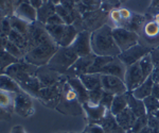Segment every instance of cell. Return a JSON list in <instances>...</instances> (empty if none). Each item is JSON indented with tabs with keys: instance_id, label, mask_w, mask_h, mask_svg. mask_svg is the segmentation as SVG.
Returning <instances> with one entry per match:
<instances>
[{
	"instance_id": "60",
	"label": "cell",
	"mask_w": 159,
	"mask_h": 133,
	"mask_svg": "<svg viewBox=\"0 0 159 133\" xmlns=\"http://www.w3.org/2000/svg\"><path fill=\"white\" fill-rule=\"evenodd\" d=\"M83 133H87V132H85V131H83Z\"/></svg>"
},
{
	"instance_id": "48",
	"label": "cell",
	"mask_w": 159,
	"mask_h": 133,
	"mask_svg": "<svg viewBox=\"0 0 159 133\" xmlns=\"http://www.w3.org/2000/svg\"><path fill=\"white\" fill-rule=\"evenodd\" d=\"M102 2H103V3L109 4V6H111L114 9L115 7H120V6H121L119 0H102Z\"/></svg>"
},
{
	"instance_id": "49",
	"label": "cell",
	"mask_w": 159,
	"mask_h": 133,
	"mask_svg": "<svg viewBox=\"0 0 159 133\" xmlns=\"http://www.w3.org/2000/svg\"><path fill=\"white\" fill-rule=\"evenodd\" d=\"M152 96L155 97V98L159 99V84L154 82L153 85V89H152Z\"/></svg>"
},
{
	"instance_id": "50",
	"label": "cell",
	"mask_w": 159,
	"mask_h": 133,
	"mask_svg": "<svg viewBox=\"0 0 159 133\" xmlns=\"http://www.w3.org/2000/svg\"><path fill=\"white\" fill-rule=\"evenodd\" d=\"M11 133H27V132H25V130L24 129L22 126H15L13 127Z\"/></svg>"
},
{
	"instance_id": "30",
	"label": "cell",
	"mask_w": 159,
	"mask_h": 133,
	"mask_svg": "<svg viewBox=\"0 0 159 133\" xmlns=\"http://www.w3.org/2000/svg\"><path fill=\"white\" fill-rule=\"evenodd\" d=\"M127 108V99L125 94H120V95H115L114 101L110 107V113L114 116H117L118 114H120L123 110Z\"/></svg>"
},
{
	"instance_id": "16",
	"label": "cell",
	"mask_w": 159,
	"mask_h": 133,
	"mask_svg": "<svg viewBox=\"0 0 159 133\" xmlns=\"http://www.w3.org/2000/svg\"><path fill=\"white\" fill-rule=\"evenodd\" d=\"M125 71H126V66L123 64L121 61L119 60V58H114V60L105 65L101 70H100V75H110L115 76L118 78L124 80L125 77Z\"/></svg>"
},
{
	"instance_id": "27",
	"label": "cell",
	"mask_w": 159,
	"mask_h": 133,
	"mask_svg": "<svg viewBox=\"0 0 159 133\" xmlns=\"http://www.w3.org/2000/svg\"><path fill=\"white\" fill-rule=\"evenodd\" d=\"M10 20V25H11L12 30H15V31L19 32L20 34H22L24 36L28 37V34H29V29H30V25L29 22L25 21V20L18 18L15 15H12V16L9 17Z\"/></svg>"
},
{
	"instance_id": "23",
	"label": "cell",
	"mask_w": 159,
	"mask_h": 133,
	"mask_svg": "<svg viewBox=\"0 0 159 133\" xmlns=\"http://www.w3.org/2000/svg\"><path fill=\"white\" fill-rule=\"evenodd\" d=\"M0 89L11 94H18L22 91L19 84L7 74L0 75Z\"/></svg>"
},
{
	"instance_id": "38",
	"label": "cell",
	"mask_w": 159,
	"mask_h": 133,
	"mask_svg": "<svg viewBox=\"0 0 159 133\" xmlns=\"http://www.w3.org/2000/svg\"><path fill=\"white\" fill-rule=\"evenodd\" d=\"M4 49L11 55H13L14 58H16L17 60H22L25 58V53L18 48V46H16L14 43H12L11 40H7L6 46H4Z\"/></svg>"
},
{
	"instance_id": "53",
	"label": "cell",
	"mask_w": 159,
	"mask_h": 133,
	"mask_svg": "<svg viewBox=\"0 0 159 133\" xmlns=\"http://www.w3.org/2000/svg\"><path fill=\"white\" fill-rule=\"evenodd\" d=\"M52 3H54L55 6H57V4H61V2L63 1V0H50Z\"/></svg>"
},
{
	"instance_id": "15",
	"label": "cell",
	"mask_w": 159,
	"mask_h": 133,
	"mask_svg": "<svg viewBox=\"0 0 159 133\" xmlns=\"http://www.w3.org/2000/svg\"><path fill=\"white\" fill-rule=\"evenodd\" d=\"M83 110L88 124H99L107 112V110L104 107H102L101 104H93L90 102L84 103Z\"/></svg>"
},
{
	"instance_id": "31",
	"label": "cell",
	"mask_w": 159,
	"mask_h": 133,
	"mask_svg": "<svg viewBox=\"0 0 159 133\" xmlns=\"http://www.w3.org/2000/svg\"><path fill=\"white\" fill-rule=\"evenodd\" d=\"M46 30H47L48 34L50 35V37L56 43V44H60L63 34L65 32V28L66 25H55V26H51V25H45Z\"/></svg>"
},
{
	"instance_id": "10",
	"label": "cell",
	"mask_w": 159,
	"mask_h": 133,
	"mask_svg": "<svg viewBox=\"0 0 159 133\" xmlns=\"http://www.w3.org/2000/svg\"><path fill=\"white\" fill-rule=\"evenodd\" d=\"M35 76L37 77L42 88L55 85L56 83L60 82L61 80V78L64 77V75H61L57 71L48 67V65H43V66H40V67H37Z\"/></svg>"
},
{
	"instance_id": "8",
	"label": "cell",
	"mask_w": 159,
	"mask_h": 133,
	"mask_svg": "<svg viewBox=\"0 0 159 133\" xmlns=\"http://www.w3.org/2000/svg\"><path fill=\"white\" fill-rule=\"evenodd\" d=\"M14 112L21 117H30L35 113L32 96L21 91L14 95Z\"/></svg>"
},
{
	"instance_id": "32",
	"label": "cell",
	"mask_w": 159,
	"mask_h": 133,
	"mask_svg": "<svg viewBox=\"0 0 159 133\" xmlns=\"http://www.w3.org/2000/svg\"><path fill=\"white\" fill-rule=\"evenodd\" d=\"M112 60H114V57H102V55H97L93 63H92L91 66L89 67L88 73L87 74H99L100 70Z\"/></svg>"
},
{
	"instance_id": "13",
	"label": "cell",
	"mask_w": 159,
	"mask_h": 133,
	"mask_svg": "<svg viewBox=\"0 0 159 133\" xmlns=\"http://www.w3.org/2000/svg\"><path fill=\"white\" fill-rule=\"evenodd\" d=\"M90 37L91 33L88 31H81L78 33L75 40L70 45L71 49L78 55V57H84L92 53Z\"/></svg>"
},
{
	"instance_id": "14",
	"label": "cell",
	"mask_w": 159,
	"mask_h": 133,
	"mask_svg": "<svg viewBox=\"0 0 159 133\" xmlns=\"http://www.w3.org/2000/svg\"><path fill=\"white\" fill-rule=\"evenodd\" d=\"M101 83L102 88L105 92H108L114 95H120L125 94L127 92L126 85L124 83V80L110 75H101Z\"/></svg>"
},
{
	"instance_id": "55",
	"label": "cell",
	"mask_w": 159,
	"mask_h": 133,
	"mask_svg": "<svg viewBox=\"0 0 159 133\" xmlns=\"http://www.w3.org/2000/svg\"><path fill=\"white\" fill-rule=\"evenodd\" d=\"M3 73H4L3 69H2V68H1V66H0V75H1V74H3Z\"/></svg>"
},
{
	"instance_id": "57",
	"label": "cell",
	"mask_w": 159,
	"mask_h": 133,
	"mask_svg": "<svg viewBox=\"0 0 159 133\" xmlns=\"http://www.w3.org/2000/svg\"><path fill=\"white\" fill-rule=\"evenodd\" d=\"M68 133H79V132H68ZM82 133H83V132H82Z\"/></svg>"
},
{
	"instance_id": "56",
	"label": "cell",
	"mask_w": 159,
	"mask_h": 133,
	"mask_svg": "<svg viewBox=\"0 0 159 133\" xmlns=\"http://www.w3.org/2000/svg\"><path fill=\"white\" fill-rule=\"evenodd\" d=\"M119 1H120V3L122 4V3H124L125 1H127V0H119Z\"/></svg>"
},
{
	"instance_id": "39",
	"label": "cell",
	"mask_w": 159,
	"mask_h": 133,
	"mask_svg": "<svg viewBox=\"0 0 159 133\" xmlns=\"http://www.w3.org/2000/svg\"><path fill=\"white\" fill-rule=\"evenodd\" d=\"M147 126H148V114L144 115V116L138 117L136 119L135 124L130 127L129 131H126V133H139L143 128Z\"/></svg>"
},
{
	"instance_id": "2",
	"label": "cell",
	"mask_w": 159,
	"mask_h": 133,
	"mask_svg": "<svg viewBox=\"0 0 159 133\" xmlns=\"http://www.w3.org/2000/svg\"><path fill=\"white\" fill-rule=\"evenodd\" d=\"M58 48H60V46L56 44L52 38H50V40H46L30 51H28L24 60L25 62L32 64V65L37 66V67L47 65Z\"/></svg>"
},
{
	"instance_id": "29",
	"label": "cell",
	"mask_w": 159,
	"mask_h": 133,
	"mask_svg": "<svg viewBox=\"0 0 159 133\" xmlns=\"http://www.w3.org/2000/svg\"><path fill=\"white\" fill-rule=\"evenodd\" d=\"M78 33L79 31L73 25H66L65 32H64L63 37H61L58 46L60 47H69L73 43V40H75Z\"/></svg>"
},
{
	"instance_id": "4",
	"label": "cell",
	"mask_w": 159,
	"mask_h": 133,
	"mask_svg": "<svg viewBox=\"0 0 159 133\" xmlns=\"http://www.w3.org/2000/svg\"><path fill=\"white\" fill-rule=\"evenodd\" d=\"M78 55L71 49L70 46L60 47L47 65L48 67L57 71L61 75H65L69 68L73 65V63L78 60Z\"/></svg>"
},
{
	"instance_id": "7",
	"label": "cell",
	"mask_w": 159,
	"mask_h": 133,
	"mask_svg": "<svg viewBox=\"0 0 159 133\" xmlns=\"http://www.w3.org/2000/svg\"><path fill=\"white\" fill-rule=\"evenodd\" d=\"M112 36L120 50L125 51L133 46L139 44V34L136 32L129 31L124 28L118 27L112 28Z\"/></svg>"
},
{
	"instance_id": "42",
	"label": "cell",
	"mask_w": 159,
	"mask_h": 133,
	"mask_svg": "<svg viewBox=\"0 0 159 133\" xmlns=\"http://www.w3.org/2000/svg\"><path fill=\"white\" fill-rule=\"evenodd\" d=\"M84 131L87 133H105L103 127L100 124H87Z\"/></svg>"
},
{
	"instance_id": "47",
	"label": "cell",
	"mask_w": 159,
	"mask_h": 133,
	"mask_svg": "<svg viewBox=\"0 0 159 133\" xmlns=\"http://www.w3.org/2000/svg\"><path fill=\"white\" fill-rule=\"evenodd\" d=\"M29 3L37 11V10L43 4V0H29Z\"/></svg>"
},
{
	"instance_id": "6",
	"label": "cell",
	"mask_w": 159,
	"mask_h": 133,
	"mask_svg": "<svg viewBox=\"0 0 159 133\" xmlns=\"http://www.w3.org/2000/svg\"><path fill=\"white\" fill-rule=\"evenodd\" d=\"M109 12L103 9H99L96 11L88 12L82 16V27L83 31H88L92 33L96 30L100 29L104 25L107 24Z\"/></svg>"
},
{
	"instance_id": "52",
	"label": "cell",
	"mask_w": 159,
	"mask_h": 133,
	"mask_svg": "<svg viewBox=\"0 0 159 133\" xmlns=\"http://www.w3.org/2000/svg\"><path fill=\"white\" fill-rule=\"evenodd\" d=\"M139 133H152V129H151V128L148 127V126H147V127L143 128V129L141 130Z\"/></svg>"
},
{
	"instance_id": "17",
	"label": "cell",
	"mask_w": 159,
	"mask_h": 133,
	"mask_svg": "<svg viewBox=\"0 0 159 133\" xmlns=\"http://www.w3.org/2000/svg\"><path fill=\"white\" fill-rule=\"evenodd\" d=\"M14 15L29 24L35 22L37 20V11L29 2H25L17 7L14 11Z\"/></svg>"
},
{
	"instance_id": "20",
	"label": "cell",
	"mask_w": 159,
	"mask_h": 133,
	"mask_svg": "<svg viewBox=\"0 0 159 133\" xmlns=\"http://www.w3.org/2000/svg\"><path fill=\"white\" fill-rule=\"evenodd\" d=\"M67 82L70 84V86L73 88V91L78 95L79 101L82 103V106L84 103H86V102H88L89 100L88 89L84 86V84L82 83V81L79 78H76V77H70V78H68L67 77Z\"/></svg>"
},
{
	"instance_id": "1",
	"label": "cell",
	"mask_w": 159,
	"mask_h": 133,
	"mask_svg": "<svg viewBox=\"0 0 159 133\" xmlns=\"http://www.w3.org/2000/svg\"><path fill=\"white\" fill-rule=\"evenodd\" d=\"M90 44L92 53L96 55L116 58L121 53L112 36V28L108 24L91 33Z\"/></svg>"
},
{
	"instance_id": "43",
	"label": "cell",
	"mask_w": 159,
	"mask_h": 133,
	"mask_svg": "<svg viewBox=\"0 0 159 133\" xmlns=\"http://www.w3.org/2000/svg\"><path fill=\"white\" fill-rule=\"evenodd\" d=\"M150 55H151V58H152L154 68L159 69V46L152 49V51L150 52Z\"/></svg>"
},
{
	"instance_id": "35",
	"label": "cell",
	"mask_w": 159,
	"mask_h": 133,
	"mask_svg": "<svg viewBox=\"0 0 159 133\" xmlns=\"http://www.w3.org/2000/svg\"><path fill=\"white\" fill-rule=\"evenodd\" d=\"M15 7L12 0H0V15L3 17H10L14 15Z\"/></svg>"
},
{
	"instance_id": "18",
	"label": "cell",
	"mask_w": 159,
	"mask_h": 133,
	"mask_svg": "<svg viewBox=\"0 0 159 133\" xmlns=\"http://www.w3.org/2000/svg\"><path fill=\"white\" fill-rule=\"evenodd\" d=\"M144 22H145V15L144 14H140V13L133 12L132 16H130L127 20L122 21V24L120 27L140 34Z\"/></svg>"
},
{
	"instance_id": "41",
	"label": "cell",
	"mask_w": 159,
	"mask_h": 133,
	"mask_svg": "<svg viewBox=\"0 0 159 133\" xmlns=\"http://www.w3.org/2000/svg\"><path fill=\"white\" fill-rule=\"evenodd\" d=\"M114 97L115 95L111 93H108V92H103L101 97V100H100V103L102 107H104L106 110H110V107H111V103L114 101Z\"/></svg>"
},
{
	"instance_id": "19",
	"label": "cell",
	"mask_w": 159,
	"mask_h": 133,
	"mask_svg": "<svg viewBox=\"0 0 159 133\" xmlns=\"http://www.w3.org/2000/svg\"><path fill=\"white\" fill-rule=\"evenodd\" d=\"M99 124L103 127L105 133H126L120 127V125L118 124L116 119V116H114L110 113L109 110H107L105 116L102 118V121Z\"/></svg>"
},
{
	"instance_id": "61",
	"label": "cell",
	"mask_w": 159,
	"mask_h": 133,
	"mask_svg": "<svg viewBox=\"0 0 159 133\" xmlns=\"http://www.w3.org/2000/svg\"><path fill=\"white\" fill-rule=\"evenodd\" d=\"M155 83H156V82H155ZM157 83H158V84H159V82H157Z\"/></svg>"
},
{
	"instance_id": "3",
	"label": "cell",
	"mask_w": 159,
	"mask_h": 133,
	"mask_svg": "<svg viewBox=\"0 0 159 133\" xmlns=\"http://www.w3.org/2000/svg\"><path fill=\"white\" fill-rule=\"evenodd\" d=\"M56 110L60 113L68 116H79L84 113L83 106L79 101L78 95L67 81L64 84L61 100L56 107Z\"/></svg>"
},
{
	"instance_id": "28",
	"label": "cell",
	"mask_w": 159,
	"mask_h": 133,
	"mask_svg": "<svg viewBox=\"0 0 159 133\" xmlns=\"http://www.w3.org/2000/svg\"><path fill=\"white\" fill-rule=\"evenodd\" d=\"M9 40H11L16 46H18V48L25 55V53L29 50V43H28L27 37L24 36L22 34H20L19 32L15 31V30H11V32L9 34Z\"/></svg>"
},
{
	"instance_id": "37",
	"label": "cell",
	"mask_w": 159,
	"mask_h": 133,
	"mask_svg": "<svg viewBox=\"0 0 159 133\" xmlns=\"http://www.w3.org/2000/svg\"><path fill=\"white\" fill-rule=\"evenodd\" d=\"M55 13L63 19L65 25H73V17L70 14V12L67 11L61 4H57L55 6Z\"/></svg>"
},
{
	"instance_id": "54",
	"label": "cell",
	"mask_w": 159,
	"mask_h": 133,
	"mask_svg": "<svg viewBox=\"0 0 159 133\" xmlns=\"http://www.w3.org/2000/svg\"><path fill=\"white\" fill-rule=\"evenodd\" d=\"M153 115H154L155 117H157V118L159 119V110H158V111H156L155 113H153Z\"/></svg>"
},
{
	"instance_id": "25",
	"label": "cell",
	"mask_w": 159,
	"mask_h": 133,
	"mask_svg": "<svg viewBox=\"0 0 159 133\" xmlns=\"http://www.w3.org/2000/svg\"><path fill=\"white\" fill-rule=\"evenodd\" d=\"M153 85H154V81H153L152 77L150 76L144 82L141 84V85H139L137 88L134 89V91L132 92V94L137 99L143 100L144 98H147V97L152 95Z\"/></svg>"
},
{
	"instance_id": "45",
	"label": "cell",
	"mask_w": 159,
	"mask_h": 133,
	"mask_svg": "<svg viewBox=\"0 0 159 133\" xmlns=\"http://www.w3.org/2000/svg\"><path fill=\"white\" fill-rule=\"evenodd\" d=\"M148 126L151 129H155L159 127V119L155 117L153 114H148Z\"/></svg>"
},
{
	"instance_id": "34",
	"label": "cell",
	"mask_w": 159,
	"mask_h": 133,
	"mask_svg": "<svg viewBox=\"0 0 159 133\" xmlns=\"http://www.w3.org/2000/svg\"><path fill=\"white\" fill-rule=\"evenodd\" d=\"M139 66H140V69L142 71V75H143V78L147 80V79L152 75L153 70H154V65H153V62H152V58H151V55H144L141 60L139 61Z\"/></svg>"
},
{
	"instance_id": "33",
	"label": "cell",
	"mask_w": 159,
	"mask_h": 133,
	"mask_svg": "<svg viewBox=\"0 0 159 133\" xmlns=\"http://www.w3.org/2000/svg\"><path fill=\"white\" fill-rule=\"evenodd\" d=\"M14 95L0 89V107L10 113L14 111Z\"/></svg>"
},
{
	"instance_id": "36",
	"label": "cell",
	"mask_w": 159,
	"mask_h": 133,
	"mask_svg": "<svg viewBox=\"0 0 159 133\" xmlns=\"http://www.w3.org/2000/svg\"><path fill=\"white\" fill-rule=\"evenodd\" d=\"M143 103L147 109V114H153L159 110V99L155 98L152 95L143 99Z\"/></svg>"
},
{
	"instance_id": "22",
	"label": "cell",
	"mask_w": 159,
	"mask_h": 133,
	"mask_svg": "<svg viewBox=\"0 0 159 133\" xmlns=\"http://www.w3.org/2000/svg\"><path fill=\"white\" fill-rule=\"evenodd\" d=\"M137 118L138 117L136 116L132 111H130V109L129 108V107H127L125 110H123L121 113L118 114L116 116L118 124L120 125V127H121L125 132L129 131V130L130 129V127L135 124V121Z\"/></svg>"
},
{
	"instance_id": "11",
	"label": "cell",
	"mask_w": 159,
	"mask_h": 133,
	"mask_svg": "<svg viewBox=\"0 0 159 133\" xmlns=\"http://www.w3.org/2000/svg\"><path fill=\"white\" fill-rule=\"evenodd\" d=\"M145 81L143 78L142 71L140 69L139 63L133 64V65L126 67L124 77V83L126 85L127 92H133L139 85H141Z\"/></svg>"
},
{
	"instance_id": "26",
	"label": "cell",
	"mask_w": 159,
	"mask_h": 133,
	"mask_svg": "<svg viewBox=\"0 0 159 133\" xmlns=\"http://www.w3.org/2000/svg\"><path fill=\"white\" fill-rule=\"evenodd\" d=\"M55 14V4L50 1L43 2V4L37 10V21L43 25L47 24L50 16Z\"/></svg>"
},
{
	"instance_id": "9",
	"label": "cell",
	"mask_w": 159,
	"mask_h": 133,
	"mask_svg": "<svg viewBox=\"0 0 159 133\" xmlns=\"http://www.w3.org/2000/svg\"><path fill=\"white\" fill-rule=\"evenodd\" d=\"M151 51H152V49L147 47V46L137 44V45L133 46V47H130L129 49L122 51V52L118 55V58H119V60L121 61L126 67H129V66L133 65V64L138 63L141 59L144 57V55H148Z\"/></svg>"
},
{
	"instance_id": "21",
	"label": "cell",
	"mask_w": 159,
	"mask_h": 133,
	"mask_svg": "<svg viewBox=\"0 0 159 133\" xmlns=\"http://www.w3.org/2000/svg\"><path fill=\"white\" fill-rule=\"evenodd\" d=\"M127 99V107L130 109V111L134 113L137 117H141L147 115V109L144 107L143 100L137 99L134 95L132 94V92H126L125 93Z\"/></svg>"
},
{
	"instance_id": "40",
	"label": "cell",
	"mask_w": 159,
	"mask_h": 133,
	"mask_svg": "<svg viewBox=\"0 0 159 133\" xmlns=\"http://www.w3.org/2000/svg\"><path fill=\"white\" fill-rule=\"evenodd\" d=\"M103 92H104V89L102 88L92 89V91H88V98H89L88 102L93 103V104H99Z\"/></svg>"
},
{
	"instance_id": "59",
	"label": "cell",
	"mask_w": 159,
	"mask_h": 133,
	"mask_svg": "<svg viewBox=\"0 0 159 133\" xmlns=\"http://www.w3.org/2000/svg\"><path fill=\"white\" fill-rule=\"evenodd\" d=\"M61 133H68V132H61Z\"/></svg>"
},
{
	"instance_id": "24",
	"label": "cell",
	"mask_w": 159,
	"mask_h": 133,
	"mask_svg": "<svg viewBox=\"0 0 159 133\" xmlns=\"http://www.w3.org/2000/svg\"><path fill=\"white\" fill-rule=\"evenodd\" d=\"M79 79L82 81V83L84 84V86L88 91L102 88L101 75L100 74H84V75L80 76Z\"/></svg>"
},
{
	"instance_id": "44",
	"label": "cell",
	"mask_w": 159,
	"mask_h": 133,
	"mask_svg": "<svg viewBox=\"0 0 159 133\" xmlns=\"http://www.w3.org/2000/svg\"><path fill=\"white\" fill-rule=\"evenodd\" d=\"M46 25H51V26H55V25H65L63 21V19L58 16L57 14H53L52 16L49 17V19L47 20V24Z\"/></svg>"
},
{
	"instance_id": "51",
	"label": "cell",
	"mask_w": 159,
	"mask_h": 133,
	"mask_svg": "<svg viewBox=\"0 0 159 133\" xmlns=\"http://www.w3.org/2000/svg\"><path fill=\"white\" fill-rule=\"evenodd\" d=\"M159 7V0H152L150 7Z\"/></svg>"
},
{
	"instance_id": "5",
	"label": "cell",
	"mask_w": 159,
	"mask_h": 133,
	"mask_svg": "<svg viewBox=\"0 0 159 133\" xmlns=\"http://www.w3.org/2000/svg\"><path fill=\"white\" fill-rule=\"evenodd\" d=\"M66 81H67V77L64 75L61 80L58 83H56L55 85L40 88L36 96L38 101L49 109H56L58 102L61 100V92H63L64 84L66 83Z\"/></svg>"
},
{
	"instance_id": "58",
	"label": "cell",
	"mask_w": 159,
	"mask_h": 133,
	"mask_svg": "<svg viewBox=\"0 0 159 133\" xmlns=\"http://www.w3.org/2000/svg\"><path fill=\"white\" fill-rule=\"evenodd\" d=\"M47 1H49V0H43V2H47Z\"/></svg>"
},
{
	"instance_id": "12",
	"label": "cell",
	"mask_w": 159,
	"mask_h": 133,
	"mask_svg": "<svg viewBox=\"0 0 159 133\" xmlns=\"http://www.w3.org/2000/svg\"><path fill=\"white\" fill-rule=\"evenodd\" d=\"M97 55L94 53H90V55H84V57H79L78 60L73 63V65L67 70L65 76L68 77V78H70V77H76V78H79L80 76L87 74L89 67L93 63Z\"/></svg>"
},
{
	"instance_id": "46",
	"label": "cell",
	"mask_w": 159,
	"mask_h": 133,
	"mask_svg": "<svg viewBox=\"0 0 159 133\" xmlns=\"http://www.w3.org/2000/svg\"><path fill=\"white\" fill-rule=\"evenodd\" d=\"M11 119H12L11 113L6 111L3 108H1V107H0V121H11Z\"/></svg>"
}]
</instances>
